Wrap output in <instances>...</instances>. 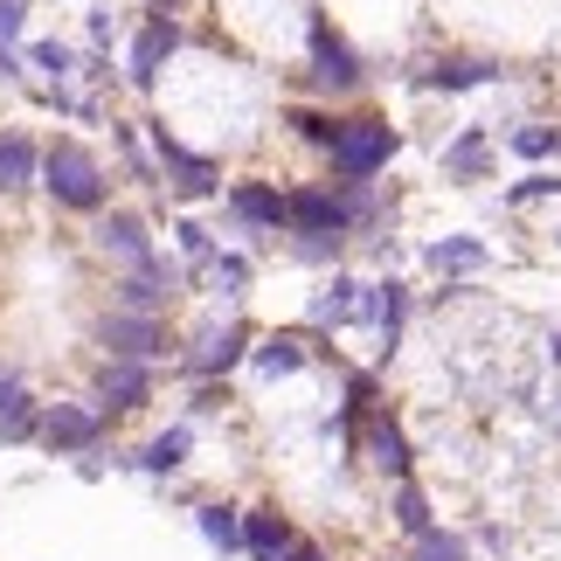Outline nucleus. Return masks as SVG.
Returning <instances> with one entry per match:
<instances>
[{"label": "nucleus", "instance_id": "f257e3e1", "mask_svg": "<svg viewBox=\"0 0 561 561\" xmlns=\"http://www.w3.org/2000/svg\"><path fill=\"white\" fill-rule=\"evenodd\" d=\"M42 194H49L56 208L70 215H104L112 208V174H104V160L91 153L83 139H49L42 146Z\"/></svg>", "mask_w": 561, "mask_h": 561}, {"label": "nucleus", "instance_id": "f03ea898", "mask_svg": "<svg viewBox=\"0 0 561 561\" xmlns=\"http://www.w3.org/2000/svg\"><path fill=\"white\" fill-rule=\"evenodd\" d=\"M35 444L49 450V458H98V450L112 444V416H104L91 396L42 402V430H35Z\"/></svg>", "mask_w": 561, "mask_h": 561}, {"label": "nucleus", "instance_id": "7ed1b4c3", "mask_svg": "<svg viewBox=\"0 0 561 561\" xmlns=\"http://www.w3.org/2000/svg\"><path fill=\"white\" fill-rule=\"evenodd\" d=\"M396 125L375 118V112H360V118H340V139L327 146V160H333V174L340 181H375L388 160H396Z\"/></svg>", "mask_w": 561, "mask_h": 561}, {"label": "nucleus", "instance_id": "20e7f679", "mask_svg": "<svg viewBox=\"0 0 561 561\" xmlns=\"http://www.w3.org/2000/svg\"><path fill=\"white\" fill-rule=\"evenodd\" d=\"M153 160H160V187H174V202H208V194H222V160L208 153H187V146L167 133V118H153Z\"/></svg>", "mask_w": 561, "mask_h": 561}, {"label": "nucleus", "instance_id": "39448f33", "mask_svg": "<svg viewBox=\"0 0 561 561\" xmlns=\"http://www.w3.org/2000/svg\"><path fill=\"white\" fill-rule=\"evenodd\" d=\"M181 291H187V264H174V256H160V250H153L139 271H125L118 285H112V306H118V312H146V319H160Z\"/></svg>", "mask_w": 561, "mask_h": 561}, {"label": "nucleus", "instance_id": "423d86ee", "mask_svg": "<svg viewBox=\"0 0 561 561\" xmlns=\"http://www.w3.org/2000/svg\"><path fill=\"white\" fill-rule=\"evenodd\" d=\"M98 347L104 360H139V368H153L167 354V319H146V312H104L98 319Z\"/></svg>", "mask_w": 561, "mask_h": 561}, {"label": "nucleus", "instance_id": "0eeeda50", "mask_svg": "<svg viewBox=\"0 0 561 561\" xmlns=\"http://www.w3.org/2000/svg\"><path fill=\"white\" fill-rule=\"evenodd\" d=\"M91 250L118 271H139L146 256H153V229H146V215H133V208H104L91 222Z\"/></svg>", "mask_w": 561, "mask_h": 561}, {"label": "nucleus", "instance_id": "6e6552de", "mask_svg": "<svg viewBox=\"0 0 561 561\" xmlns=\"http://www.w3.org/2000/svg\"><path fill=\"white\" fill-rule=\"evenodd\" d=\"M360 56L347 49V42H340L327 21H312V91H327V98H354L360 91Z\"/></svg>", "mask_w": 561, "mask_h": 561}, {"label": "nucleus", "instance_id": "1a4fd4ad", "mask_svg": "<svg viewBox=\"0 0 561 561\" xmlns=\"http://www.w3.org/2000/svg\"><path fill=\"white\" fill-rule=\"evenodd\" d=\"M250 327H243V319H229V327H208L202 340H194V354H187V375L194 381H222L229 368H243V360H250Z\"/></svg>", "mask_w": 561, "mask_h": 561}, {"label": "nucleus", "instance_id": "9d476101", "mask_svg": "<svg viewBox=\"0 0 561 561\" xmlns=\"http://www.w3.org/2000/svg\"><path fill=\"white\" fill-rule=\"evenodd\" d=\"M360 458H368V465L381 471L388 485H402L409 471H416V450H409V430H402L396 416H388V409H375V416H368V430H360Z\"/></svg>", "mask_w": 561, "mask_h": 561}, {"label": "nucleus", "instance_id": "9b49d317", "mask_svg": "<svg viewBox=\"0 0 561 561\" xmlns=\"http://www.w3.org/2000/svg\"><path fill=\"white\" fill-rule=\"evenodd\" d=\"M104 416H133V409L153 402V368L139 360H98V396H91Z\"/></svg>", "mask_w": 561, "mask_h": 561}, {"label": "nucleus", "instance_id": "f8f14e48", "mask_svg": "<svg viewBox=\"0 0 561 561\" xmlns=\"http://www.w3.org/2000/svg\"><path fill=\"white\" fill-rule=\"evenodd\" d=\"M360 319L375 327L381 360H396L402 327H409V285H402V277H381V285H368V291H360Z\"/></svg>", "mask_w": 561, "mask_h": 561}, {"label": "nucleus", "instance_id": "ddd939ff", "mask_svg": "<svg viewBox=\"0 0 561 561\" xmlns=\"http://www.w3.org/2000/svg\"><path fill=\"white\" fill-rule=\"evenodd\" d=\"M174 49H181V21L153 14V21L139 28V42H133V62H125V77H133L139 91H153V83H160V70L174 62Z\"/></svg>", "mask_w": 561, "mask_h": 561}, {"label": "nucleus", "instance_id": "4468645a", "mask_svg": "<svg viewBox=\"0 0 561 561\" xmlns=\"http://www.w3.org/2000/svg\"><path fill=\"white\" fill-rule=\"evenodd\" d=\"M35 430H42V402H35V388L21 381V375H0V450L35 444Z\"/></svg>", "mask_w": 561, "mask_h": 561}, {"label": "nucleus", "instance_id": "2eb2a0df", "mask_svg": "<svg viewBox=\"0 0 561 561\" xmlns=\"http://www.w3.org/2000/svg\"><path fill=\"white\" fill-rule=\"evenodd\" d=\"M229 222H236V229L277 236V229H285V194H277L271 181H236V187H229Z\"/></svg>", "mask_w": 561, "mask_h": 561}, {"label": "nucleus", "instance_id": "dca6fc26", "mask_svg": "<svg viewBox=\"0 0 561 561\" xmlns=\"http://www.w3.org/2000/svg\"><path fill=\"white\" fill-rule=\"evenodd\" d=\"M360 291H368V285H360V277H347V271H333L327 277V285H319L312 291V306H306V319H312V327L319 333H340V327H354V319H360Z\"/></svg>", "mask_w": 561, "mask_h": 561}, {"label": "nucleus", "instance_id": "f3484780", "mask_svg": "<svg viewBox=\"0 0 561 561\" xmlns=\"http://www.w3.org/2000/svg\"><path fill=\"white\" fill-rule=\"evenodd\" d=\"M187 450H194V430H187V423H174V430H160V437H146L133 458H118V465L146 471V479H174V471L187 465Z\"/></svg>", "mask_w": 561, "mask_h": 561}, {"label": "nucleus", "instance_id": "a211bd4d", "mask_svg": "<svg viewBox=\"0 0 561 561\" xmlns=\"http://www.w3.org/2000/svg\"><path fill=\"white\" fill-rule=\"evenodd\" d=\"M291 541H298V527L277 506H243V554L250 561H277Z\"/></svg>", "mask_w": 561, "mask_h": 561}, {"label": "nucleus", "instance_id": "6ab92c4d", "mask_svg": "<svg viewBox=\"0 0 561 561\" xmlns=\"http://www.w3.org/2000/svg\"><path fill=\"white\" fill-rule=\"evenodd\" d=\"M194 534H202L215 554H243V506L202 500V506H194Z\"/></svg>", "mask_w": 561, "mask_h": 561}, {"label": "nucleus", "instance_id": "aec40b11", "mask_svg": "<svg viewBox=\"0 0 561 561\" xmlns=\"http://www.w3.org/2000/svg\"><path fill=\"white\" fill-rule=\"evenodd\" d=\"M250 368L264 375V381H285L306 368V340L298 333H264V340H250Z\"/></svg>", "mask_w": 561, "mask_h": 561}, {"label": "nucleus", "instance_id": "412c9836", "mask_svg": "<svg viewBox=\"0 0 561 561\" xmlns=\"http://www.w3.org/2000/svg\"><path fill=\"white\" fill-rule=\"evenodd\" d=\"M485 243H479V236H437V243H430L423 250V264L430 271H437V277H471V271H485Z\"/></svg>", "mask_w": 561, "mask_h": 561}, {"label": "nucleus", "instance_id": "4be33fe9", "mask_svg": "<svg viewBox=\"0 0 561 561\" xmlns=\"http://www.w3.org/2000/svg\"><path fill=\"white\" fill-rule=\"evenodd\" d=\"M35 174H42V146L28 133H0V194L35 187Z\"/></svg>", "mask_w": 561, "mask_h": 561}, {"label": "nucleus", "instance_id": "5701e85b", "mask_svg": "<svg viewBox=\"0 0 561 561\" xmlns=\"http://www.w3.org/2000/svg\"><path fill=\"white\" fill-rule=\"evenodd\" d=\"M492 77H500V62H485V56H444L423 70V91H479Z\"/></svg>", "mask_w": 561, "mask_h": 561}, {"label": "nucleus", "instance_id": "b1692460", "mask_svg": "<svg viewBox=\"0 0 561 561\" xmlns=\"http://www.w3.org/2000/svg\"><path fill=\"white\" fill-rule=\"evenodd\" d=\"M485 160H492V133H485V125H465V133L444 146V174L450 181H479Z\"/></svg>", "mask_w": 561, "mask_h": 561}, {"label": "nucleus", "instance_id": "393cba45", "mask_svg": "<svg viewBox=\"0 0 561 561\" xmlns=\"http://www.w3.org/2000/svg\"><path fill=\"white\" fill-rule=\"evenodd\" d=\"M187 277H202L215 298H243V291H250V256H243V250H215L208 264H194Z\"/></svg>", "mask_w": 561, "mask_h": 561}, {"label": "nucleus", "instance_id": "a878e982", "mask_svg": "<svg viewBox=\"0 0 561 561\" xmlns=\"http://www.w3.org/2000/svg\"><path fill=\"white\" fill-rule=\"evenodd\" d=\"M388 520H396L409 541H423V534L437 527V513H430V492H423L416 479H402L396 492H388Z\"/></svg>", "mask_w": 561, "mask_h": 561}, {"label": "nucleus", "instance_id": "bb28decb", "mask_svg": "<svg viewBox=\"0 0 561 561\" xmlns=\"http://www.w3.org/2000/svg\"><path fill=\"white\" fill-rule=\"evenodd\" d=\"M506 153H520V160L541 167V160L561 153V133H554V125H513V133H506Z\"/></svg>", "mask_w": 561, "mask_h": 561}, {"label": "nucleus", "instance_id": "cd10ccee", "mask_svg": "<svg viewBox=\"0 0 561 561\" xmlns=\"http://www.w3.org/2000/svg\"><path fill=\"white\" fill-rule=\"evenodd\" d=\"M409 561H471V541L465 534H450V527H430L416 548H409Z\"/></svg>", "mask_w": 561, "mask_h": 561}, {"label": "nucleus", "instance_id": "c85d7f7f", "mask_svg": "<svg viewBox=\"0 0 561 561\" xmlns=\"http://www.w3.org/2000/svg\"><path fill=\"white\" fill-rule=\"evenodd\" d=\"M28 56H35V70H42V77H49V91H62V83H70V62H77V56H70V49H62V42H35V49H28Z\"/></svg>", "mask_w": 561, "mask_h": 561}, {"label": "nucleus", "instance_id": "c756f323", "mask_svg": "<svg viewBox=\"0 0 561 561\" xmlns=\"http://www.w3.org/2000/svg\"><path fill=\"white\" fill-rule=\"evenodd\" d=\"M174 243H181L187 264H208V256H215V236H208L202 222H194V215H181V222H174Z\"/></svg>", "mask_w": 561, "mask_h": 561}, {"label": "nucleus", "instance_id": "7c9ffc66", "mask_svg": "<svg viewBox=\"0 0 561 561\" xmlns=\"http://www.w3.org/2000/svg\"><path fill=\"white\" fill-rule=\"evenodd\" d=\"M291 125H298V139H312V146H333L340 139V118L333 112H306V104H298Z\"/></svg>", "mask_w": 561, "mask_h": 561}, {"label": "nucleus", "instance_id": "2f4dec72", "mask_svg": "<svg viewBox=\"0 0 561 561\" xmlns=\"http://www.w3.org/2000/svg\"><path fill=\"white\" fill-rule=\"evenodd\" d=\"M541 194H561V174H527L520 187H506V208H527V202H541Z\"/></svg>", "mask_w": 561, "mask_h": 561}, {"label": "nucleus", "instance_id": "473e14b6", "mask_svg": "<svg viewBox=\"0 0 561 561\" xmlns=\"http://www.w3.org/2000/svg\"><path fill=\"white\" fill-rule=\"evenodd\" d=\"M21 28H28V0H0V49H14Z\"/></svg>", "mask_w": 561, "mask_h": 561}, {"label": "nucleus", "instance_id": "72a5a7b5", "mask_svg": "<svg viewBox=\"0 0 561 561\" xmlns=\"http://www.w3.org/2000/svg\"><path fill=\"white\" fill-rule=\"evenodd\" d=\"M291 250L306 256V264H340V236H298Z\"/></svg>", "mask_w": 561, "mask_h": 561}, {"label": "nucleus", "instance_id": "f704fd0d", "mask_svg": "<svg viewBox=\"0 0 561 561\" xmlns=\"http://www.w3.org/2000/svg\"><path fill=\"white\" fill-rule=\"evenodd\" d=\"M222 402H229L222 388H208V381H202V388H194V402H187V409H194V416H215V409H222Z\"/></svg>", "mask_w": 561, "mask_h": 561}, {"label": "nucleus", "instance_id": "c9c22d12", "mask_svg": "<svg viewBox=\"0 0 561 561\" xmlns=\"http://www.w3.org/2000/svg\"><path fill=\"white\" fill-rule=\"evenodd\" d=\"M277 561H327V548H319V541H306V534H298V541H291L285 554H277Z\"/></svg>", "mask_w": 561, "mask_h": 561}, {"label": "nucleus", "instance_id": "e433bc0d", "mask_svg": "<svg viewBox=\"0 0 561 561\" xmlns=\"http://www.w3.org/2000/svg\"><path fill=\"white\" fill-rule=\"evenodd\" d=\"M146 8H160V14H174V0H146Z\"/></svg>", "mask_w": 561, "mask_h": 561}, {"label": "nucleus", "instance_id": "4c0bfd02", "mask_svg": "<svg viewBox=\"0 0 561 561\" xmlns=\"http://www.w3.org/2000/svg\"><path fill=\"white\" fill-rule=\"evenodd\" d=\"M548 354H554V360H561V333H554V340H548Z\"/></svg>", "mask_w": 561, "mask_h": 561}, {"label": "nucleus", "instance_id": "58836bf2", "mask_svg": "<svg viewBox=\"0 0 561 561\" xmlns=\"http://www.w3.org/2000/svg\"><path fill=\"white\" fill-rule=\"evenodd\" d=\"M396 561H409V554H396Z\"/></svg>", "mask_w": 561, "mask_h": 561}]
</instances>
